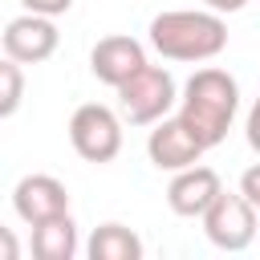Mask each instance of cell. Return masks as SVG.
Masks as SVG:
<instances>
[{
    "mask_svg": "<svg viewBox=\"0 0 260 260\" xmlns=\"http://www.w3.org/2000/svg\"><path fill=\"white\" fill-rule=\"evenodd\" d=\"M236 110H240V85L228 69H195L179 93V122L195 134V142L203 150L219 146L236 122Z\"/></svg>",
    "mask_w": 260,
    "mask_h": 260,
    "instance_id": "1",
    "label": "cell"
},
{
    "mask_svg": "<svg viewBox=\"0 0 260 260\" xmlns=\"http://www.w3.org/2000/svg\"><path fill=\"white\" fill-rule=\"evenodd\" d=\"M150 49L167 61H211L228 49V24L211 8H171L146 28Z\"/></svg>",
    "mask_w": 260,
    "mask_h": 260,
    "instance_id": "2",
    "label": "cell"
},
{
    "mask_svg": "<svg viewBox=\"0 0 260 260\" xmlns=\"http://www.w3.org/2000/svg\"><path fill=\"white\" fill-rule=\"evenodd\" d=\"M118 89V110H122V122L130 126H150L158 118H167L179 102V89H175V77L162 69V65H138L126 81L114 85Z\"/></svg>",
    "mask_w": 260,
    "mask_h": 260,
    "instance_id": "3",
    "label": "cell"
},
{
    "mask_svg": "<svg viewBox=\"0 0 260 260\" xmlns=\"http://www.w3.org/2000/svg\"><path fill=\"white\" fill-rule=\"evenodd\" d=\"M69 142L85 162H110L122 150V118L102 102H85L69 118Z\"/></svg>",
    "mask_w": 260,
    "mask_h": 260,
    "instance_id": "4",
    "label": "cell"
},
{
    "mask_svg": "<svg viewBox=\"0 0 260 260\" xmlns=\"http://www.w3.org/2000/svg\"><path fill=\"white\" fill-rule=\"evenodd\" d=\"M203 232L215 248L223 252H244L252 240H256V207L240 195V191H223L203 207Z\"/></svg>",
    "mask_w": 260,
    "mask_h": 260,
    "instance_id": "5",
    "label": "cell"
},
{
    "mask_svg": "<svg viewBox=\"0 0 260 260\" xmlns=\"http://www.w3.org/2000/svg\"><path fill=\"white\" fill-rule=\"evenodd\" d=\"M0 45H4V57H8V61H16V65H41V61H49V57L57 53L61 32H57L53 16L20 12L16 20L4 24Z\"/></svg>",
    "mask_w": 260,
    "mask_h": 260,
    "instance_id": "6",
    "label": "cell"
},
{
    "mask_svg": "<svg viewBox=\"0 0 260 260\" xmlns=\"http://www.w3.org/2000/svg\"><path fill=\"white\" fill-rule=\"evenodd\" d=\"M12 211L28 228L32 223H45L53 215H65L69 211V187L57 175H24L12 187Z\"/></svg>",
    "mask_w": 260,
    "mask_h": 260,
    "instance_id": "7",
    "label": "cell"
},
{
    "mask_svg": "<svg viewBox=\"0 0 260 260\" xmlns=\"http://www.w3.org/2000/svg\"><path fill=\"white\" fill-rule=\"evenodd\" d=\"M154 130H150V138H146V154H150V162L158 167V171H183V167H191V162H199L203 158V146L195 142V134L179 122V118H158V122H150Z\"/></svg>",
    "mask_w": 260,
    "mask_h": 260,
    "instance_id": "8",
    "label": "cell"
},
{
    "mask_svg": "<svg viewBox=\"0 0 260 260\" xmlns=\"http://www.w3.org/2000/svg\"><path fill=\"white\" fill-rule=\"evenodd\" d=\"M175 179L167 183V207L175 211V215H183V219H199L203 215V207L219 195V175L211 171V167H203V162H191V167H183V171H171Z\"/></svg>",
    "mask_w": 260,
    "mask_h": 260,
    "instance_id": "9",
    "label": "cell"
},
{
    "mask_svg": "<svg viewBox=\"0 0 260 260\" xmlns=\"http://www.w3.org/2000/svg\"><path fill=\"white\" fill-rule=\"evenodd\" d=\"M138 65H146V49L134 41V37H126V32H114V37H102L93 49H89V73L102 81V85H118V81H126Z\"/></svg>",
    "mask_w": 260,
    "mask_h": 260,
    "instance_id": "10",
    "label": "cell"
},
{
    "mask_svg": "<svg viewBox=\"0 0 260 260\" xmlns=\"http://www.w3.org/2000/svg\"><path fill=\"white\" fill-rule=\"evenodd\" d=\"M32 256L37 260H73L77 256V223L73 215H53L45 223H32Z\"/></svg>",
    "mask_w": 260,
    "mask_h": 260,
    "instance_id": "11",
    "label": "cell"
},
{
    "mask_svg": "<svg viewBox=\"0 0 260 260\" xmlns=\"http://www.w3.org/2000/svg\"><path fill=\"white\" fill-rule=\"evenodd\" d=\"M85 252H89V260H138L142 240L126 223H102V228H93Z\"/></svg>",
    "mask_w": 260,
    "mask_h": 260,
    "instance_id": "12",
    "label": "cell"
},
{
    "mask_svg": "<svg viewBox=\"0 0 260 260\" xmlns=\"http://www.w3.org/2000/svg\"><path fill=\"white\" fill-rule=\"evenodd\" d=\"M24 102V69L8 57H0V122L12 118Z\"/></svg>",
    "mask_w": 260,
    "mask_h": 260,
    "instance_id": "13",
    "label": "cell"
},
{
    "mask_svg": "<svg viewBox=\"0 0 260 260\" xmlns=\"http://www.w3.org/2000/svg\"><path fill=\"white\" fill-rule=\"evenodd\" d=\"M24 12H37V16H61L73 8V0H20Z\"/></svg>",
    "mask_w": 260,
    "mask_h": 260,
    "instance_id": "14",
    "label": "cell"
},
{
    "mask_svg": "<svg viewBox=\"0 0 260 260\" xmlns=\"http://www.w3.org/2000/svg\"><path fill=\"white\" fill-rule=\"evenodd\" d=\"M240 195H244L252 207H260V167H248V171H244V179H240Z\"/></svg>",
    "mask_w": 260,
    "mask_h": 260,
    "instance_id": "15",
    "label": "cell"
},
{
    "mask_svg": "<svg viewBox=\"0 0 260 260\" xmlns=\"http://www.w3.org/2000/svg\"><path fill=\"white\" fill-rule=\"evenodd\" d=\"M20 256V244H16V236L0 223V260H16Z\"/></svg>",
    "mask_w": 260,
    "mask_h": 260,
    "instance_id": "16",
    "label": "cell"
},
{
    "mask_svg": "<svg viewBox=\"0 0 260 260\" xmlns=\"http://www.w3.org/2000/svg\"><path fill=\"white\" fill-rule=\"evenodd\" d=\"M203 4H207L211 12H219V16H223V12H240L248 0H203Z\"/></svg>",
    "mask_w": 260,
    "mask_h": 260,
    "instance_id": "17",
    "label": "cell"
}]
</instances>
